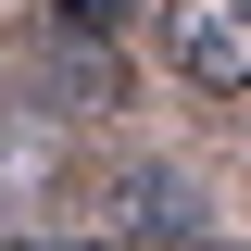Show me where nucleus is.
<instances>
[{
	"instance_id": "nucleus-1",
	"label": "nucleus",
	"mask_w": 251,
	"mask_h": 251,
	"mask_svg": "<svg viewBox=\"0 0 251 251\" xmlns=\"http://www.w3.org/2000/svg\"><path fill=\"white\" fill-rule=\"evenodd\" d=\"M163 13V63L188 88H251V0H151Z\"/></svg>"
},
{
	"instance_id": "nucleus-2",
	"label": "nucleus",
	"mask_w": 251,
	"mask_h": 251,
	"mask_svg": "<svg viewBox=\"0 0 251 251\" xmlns=\"http://www.w3.org/2000/svg\"><path fill=\"white\" fill-rule=\"evenodd\" d=\"M100 226H113V239H201V226H214V201H201L188 176H163V163H138V176L100 188Z\"/></svg>"
},
{
	"instance_id": "nucleus-3",
	"label": "nucleus",
	"mask_w": 251,
	"mask_h": 251,
	"mask_svg": "<svg viewBox=\"0 0 251 251\" xmlns=\"http://www.w3.org/2000/svg\"><path fill=\"white\" fill-rule=\"evenodd\" d=\"M126 13H138V0H63V25H75V38H113Z\"/></svg>"
},
{
	"instance_id": "nucleus-4",
	"label": "nucleus",
	"mask_w": 251,
	"mask_h": 251,
	"mask_svg": "<svg viewBox=\"0 0 251 251\" xmlns=\"http://www.w3.org/2000/svg\"><path fill=\"white\" fill-rule=\"evenodd\" d=\"M0 201H13V176H0Z\"/></svg>"
}]
</instances>
